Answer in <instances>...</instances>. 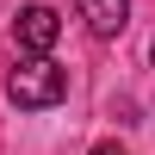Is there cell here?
I'll use <instances>...</instances> for the list:
<instances>
[{
  "instance_id": "obj_1",
  "label": "cell",
  "mask_w": 155,
  "mask_h": 155,
  "mask_svg": "<svg viewBox=\"0 0 155 155\" xmlns=\"http://www.w3.org/2000/svg\"><path fill=\"white\" fill-rule=\"evenodd\" d=\"M6 99H12L19 112H50V106L68 99V74L50 62V50H25L19 68L6 74Z\"/></svg>"
},
{
  "instance_id": "obj_2",
  "label": "cell",
  "mask_w": 155,
  "mask_h": 155,
  "mask_svg": "<svg viewBox=\"0 0 155 155\" xmlns=\"http://www.w3.org/2000/svg\"><path fill=\"white\" fill-rule=\"evenodd\" d=\"M12 37H19V50H56V37H62L56 6H25L12 19Z\"/></svg>"
},
{
  "instance_id": "obj_3",
  "label": "cell",
  "mask_w": 155,
  "mask_h": 155,
  "mask_svg": "<svg viewBox=\"0 0 155 155\" xmlns=\"http://www.w3.org/2000/svg\"><path fill=\"white\" fill-rule=\"evenodd\" d=\"M81 12L93 25V37H118L130 25V0H81Z\"/></svg>"
},
{
  "instance_id": "obj_4",
  "label": "cell",
  "mask_w": 155,
  "mask_h": 155,
  "mask_svg": "<svg viewBox=\"0 0 155 155\" xmlns=\"http://www.w3.org/2000/svg\"><path fill=\"white\" fill-rule=\"evenodd\" d=\"M87 155H124V149H118V143H93Z\"/></svg>"
},
{
  "instance_id": "obj_5",
  "label": "cell",
  "mask_w": 155,
  "mask_h": 155,
  "mask_svg": "<svg viewBox=\"0 0 155 155\" xmlns=\"http://www.w3.org/2000/svg\"><path fill=\"white\" fill-rule=\"evenodd\" d=\"M149 62H155V50H149Z\"/></svg>"
}]
</instances>
